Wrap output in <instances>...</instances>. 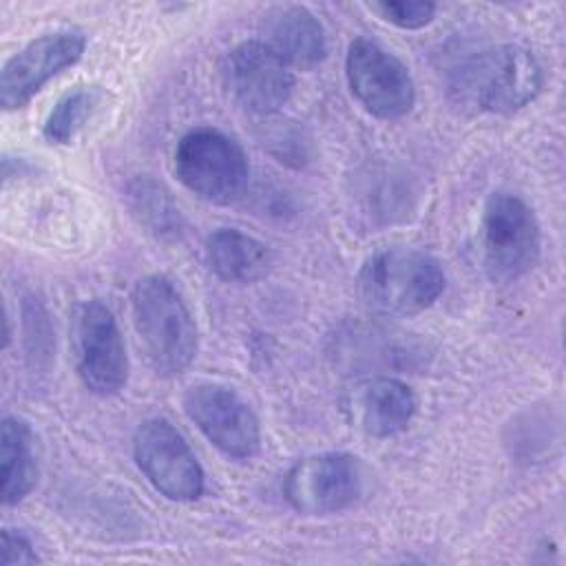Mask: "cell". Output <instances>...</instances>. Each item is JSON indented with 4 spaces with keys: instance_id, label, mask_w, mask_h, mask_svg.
Returning a JSON list of instances; mask_svg holds the SVG:
<instances>
[{
    "instance_id": "17",
    "label": "cell",
    "mask_w": 566,
    "mask_h": 566,
    "mask_svg": "<svg viewBox=\"0 0 566 566\" xmlns=\"http://www.w3.org/2000/svg\"><path fill=\"white\" fill-rule=\"evenodd\" d=\"M128 203L137 221L157 239L170 241L181 234V214L170 192L150 177H137L128 186Z\"/></svg>"
},
{
    "instance_id": "20",
    "label": "cell",
    "mask_w": 566,
    "mask_h": 566,
    "mask_svg": "<svg viewBox=\"0 0 566 566\" xmlns=\"http://www.w3.org/2000/svg\"><path fill=\"white\" fill-rule=\"evenodd\" d=\"M40 557L27 535L13 528H4L0 535V564H35Z\"/></svg>"
},
{
    "instance_id": "9",
    "label": "cell",
    "mask_w": 566,
    "mask_h": 566,
    "mask_svg": "<svg viewBox=\"0 0 566 566\" xmlns=\"http://www.w3.org/2000/svg\"><path fill=\"white\" fill-rule=\"evenodd\" d=\"M139 471L172 502H195L203 493V469L186 438L166 418L144 420L133 438Z\"/></svg>"
},
{
    "instance_id": "7",
    "label": "cell",
    "mask_w": 566,
    "mask_h": 566,
    "mask_svg": "<svg viewBox=\"0 0 566 566\" xmlns=\"http://www.w3.org/2000/svg\"><path fill=\"white\" fill-rule=\"evenodd\" d=\"M71 347L82 385L95 396H115L128 378V356L113 312L97 298L73 314Z\"/></svg>"
},
{
    "instance_id": "16",
    "label": "cell",
    "mask_w": 566,
    "mask_h": 566,
    "mask_svg": "<svg viewBox=\"0 0 566 566\" xmlns=\"http://www.w3.org/2000/svg\"><path fill=\"white\" fill-rule=\"evenodd\" d=\"M0 495L7 506L22 502L38 482L35 436L20 416H4L0 424Z\"/></svg>"
},
{
    "instance_id": "2",
    "label": "cell",
    "mask_w": 566,
    "mask_h": 566,
    "mask_svg": "<svg viewBox=\"0 0 566 566\" xmlns=\"http://www.w3.org/2000/svg\"><path fill=\"white\" fill-rule=\"evenodd\" d=\"M440 261L422 250L394 248L371 254L358 276L363 305L378 316L407 318L431 307L444 290Z\"/></svg>"
},
{
    "instance_id": "8",
    "label": "cell",
    "mask_w": 566,
    "mask_h": 566,
    "mask_svg": "<svg viewBox=\"0 0 566 566\" xmlns=\"http://www.w3.org/2000/svg\"><path fill=\"white\" fill-rule=\"evenodd\" d=\"M345 77L358 104L378 119H400L413 108L416 84L409 69L374 40L349 42Z\"/></svg>"
},
{
    "instance_id": "4",
    "label": "cell",
    "mask_w": 566,
    "mask_h": 566,
    "mask_svg": "<svg viewBox=\"0 0 566 566\" xmlns=\"http://www.w3.org/2000/svg\"><path fill=\"white\" fill-rule=\"evenodd\" d=\"M177 179L208 203H232L248 186L250 164L241 144L217 128H192L175 146Z\"/></svg>"
},
{
    "instance_id": "6",
    "label": "cell",
    "mask_w": 566,
    "mask_h": 566,
    "mask_svg": "<svg viewBox=\"0 0 566 566\" xmlns=\"http://www.w3.org/2000/svg\"><path fill=\"white\" fill-rule=\"evenodd\" d=\"M365 489L360 458L345 451L314 453L283 478V497L301 515H332L354 506Z\"/></svg>"
},
{
    "instance_id": "19",
    "label": "cell",
    "mask_w": 566,
    "mask_h": 566,
    "mask_svg": "<svg viewBox=\"0 0 566 566\" xmlns=\"http://www.w3.org/2000/svg\"><path fill=\"white\" fill-rule=\"evenodd\" d=\"M371 13H376L380 20L398 27V29H422L427 27L436 15V4L424 0H382V2H367L365 4Z\"/></svg>"
},
{
    "instance_id": "3",
    "label": "cell",
    "mask_w": 566,
    "mask_h": 566,
    "mask_svg": "<svg viewBox=\"0 0 566 566\" xmlns=\"http://www.w3.org/2000/svg\"><path fill=\"white\" fill-rule=\"evenodd\" d=\"M544 84L535 55L517 44H500L467 60L453 91L462 104L493 115H511L531 104Z\"/></svg>"
},
{
    "instance_id": "18",
    "label": "cell",
    "mask_w": 566,
    "mask_h": 566,
    "mask_svg": "<svg viewBox=\"0 0 566 566\" xmlns=\"http://www.w3.org/2000/svg\"><path fill=\"white\" fill-rule=\"evenodd\" d=\"M106 93L99 86H77L64 93L55 106L49 111L42 135L49 144L66 146L71 144L77 133L88 124L95 111L102 106Z\"/></svg>"
},
{
    "instance_id": "10",
    "label": "cell",
    "mask_w": 566,
    "mask_h": 566,
    "mask_svg": "<svg viewBox=\"0 0 566 566\" xmlns=\"http://www.w3.org/2000/svg\"><path fill=\"white\" fill-rule=\"evenodd\" d=\"M184 411L228 458L250 460L259 453V418L234 389L219 382H197L184 394Z\"/></svg>"
},
{
    "instance_id": "12",
    "label": "cell",
    "mask_w": 566,
    "mask_h": 566,
    "mask_svg": "<svg viewBox=\"0 0 566 566\" xmlns=\"http://www.w3.org/2000/svg\"><path fill=\"white\" fill-rule=\"evenodd\" d=\"M223 82L232 99L254 115L281 111L294 91L292 69L261 40H245L226 55Z\"/></svg>"
},
{
    "instance_id": "1",
    "label": "cell",
    "mask_w": 566,
    "mask_h": 566,
    "mask_svg": "<svg viewBox=\"0 0 566 566\" xmlns=\"http://www.w3.org/2000/svg\"><path fill=\"white\" fill-rule=\"evenodd\" d=\"M130 314L146 360L157 376L172 378L190 367L199 332L190 307L168 276H142L130 292Z\"/></svg>"
},
{
    "instance_id": "5",
    "label": "cell",
    "mask_w": 566,
    "mask_h": 566,
    "mask_svg": "<svg viewBox=\"0 0 566 566\" xmlns=\"http://www.w3.org/2000/svg\"><path fill=\"white\" fill-rule=\"evenodd\" d=\"M539 245V223L533 208L513 192H491L480 219V248L486 274L495 283L517 281L537 263Z\"/></svg>"
},
{
    "instance_id": "11",
    "label": "cell",
    "mask_w": 566,
    "mask_h": 566,
    "mask_svg": "<svg viewBox=\"0 0 566 566\" xmlns=\"http://www.w3.org/2000/svg\"><path fill=\"white\" fill-rule=\"evenodd\" d=\"M86 49V35L77 29H60L38 35L15 55L0 73V104L4 111H18L29 104L42 86L62 71L80 62Z\"/></svg>"
},
{
    "instance_id": "14",
    "label": "cell",
    "mask_w": 566,
    "mask_h": 566,
    "mask_svg": "<svg viewBox=\"0 0 566 566\" xmlns=\"http://www.w3.org/2000/svg\"><path fill=\"white\" fill-rule=\"evenodd\" d=\"M261 42L290 69L310 71L327 55V35L321 20L301 4H274L261 18Z\"/></svg>"
},
{
    "instance_id": "15",
    "label": "cell",
    "mask_w": 566,
    "mask_h": 566,
    "mask_svg": "<svg viewBox=\"0 0 566 566\" xmlns=\"http://www.w3.org/2000/svg\"><path fill=\"white\" fill-rule=\"evenodd\" d=\"M206 261L226 283H254L270 272L272 252L237 228H219L206 239Z\"/></svg>"
},
{
    "instance_id": "13",
    "label": "cell",
    "mask_w": 566,
    "mask_h": 566,
    "mask_svg": "<svg viewBox=\"0 0 566 566\" xmlns=\"http://www.w3.org/2000/svg\"><path fill=\"white\" fill-rule=\"evenodd\" d=\"M413 389L389 376L356 382L343 402L347 420L371 438H391L402 433L416 416Z\"/></svg>"
}]
</instances>
